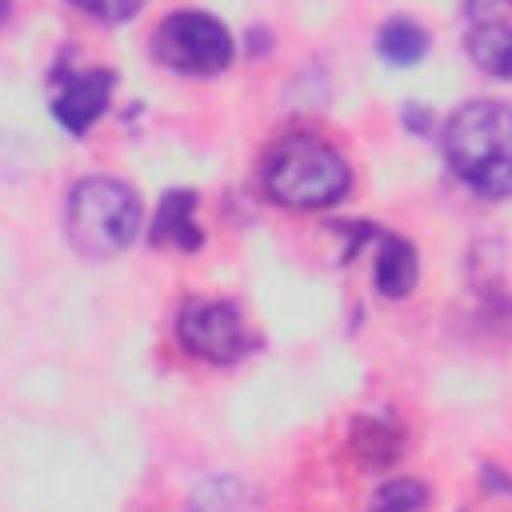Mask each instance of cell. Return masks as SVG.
<instances>
[{"label":"cell","instance_id":"cell-8","mask_svg":"<svg viewBox=\"0 0 512 512\" xmlns=\"http://www.w3.org/2000/svg\"><path fill=\"white\" fill-rule=\"evenodd\" d=\"M376 288L380 296L388 300H400L416 288V276H420V260H416V248L404 240V236H380V252H376Z\"/></svg>","mask_w":512,"mask_h":512},{"label":"cell","instance_id":"cell-9","mask_svg":"<svg viewBox=\"0 0 512 512\" xmlns=\"http://www.w3.org/2000/svg\"><path fill=\"white\" fill-rule=\"evenodd\" d=\"M352 448L364 464L384 468L404 452V432L388 416H360L356 428H352Z\"/></svg>","mask_w":512,"mask_h":512},{"label":"cell","instance_id":"cell-12","mask_svg":"<svg viewBox=\"0 0 512 512\" xmlns=\"http://www.w3.org/2000/svg\"><path fill=\"white\" fill-rule=\"evenodd\" d=\"M252 496L236 476H212L188 500V512H248Z\"/></svg>","mask_w":512,"mask_h":512},{"label":"cell","instance_id":"cell-14","mask_svg":"<svg viewBox=\"0 0 512 512\" xmlns=\"http://www.w3.org/2000/svg\"><path fill=\"white\" fill-rule=\"evenodd\" d=\"M76 8H84L88 16H96V20H104V24H120V20H132L140 8H144V0H72Z\"/></svg>","mask_w":512,"mask_h":512},{"label":"cell","instance_id":"cell-7","mask_svg":"<svg viewBox=\"0 0 512 512\" xmlns=\"http://www.w3.org/2000/svg\"><path fill=\"white\" fill-rule=\"evenodd\" d=\"M196 192L192 188H172L152 220V244H168L180 252H196L204 244V232L196 228Z\"/></svg>","mask_w":512,"mask_h":512},{"label":"cell","instance_id":"cell-11","mask_svg":"<svg viewBox=\"0 0 512 512\" xmlns=\"http://www.w3.org/2000/svg\"><path fill=\"white\" fill-rule=\"evenodd\" d=\"M376 52H380L388 64H396V68H408V64H416V60L428 52V32H424L416 20H408V16H396V20H388V24L380 28Z\"/></svg>","mask_w":512,"mask_h":512},{"label":"cell","instance_id":"cell-16","mask_svg":"<svg viewBox=\"0 0 512 512\" xmlns=\"http://www.w3.org/2000/svg\"><path fill=\"white\" fill-rule=\"evenodd\" d=\"M12 16V0H0V24Z\"/></svg>","mask_w":512,"mask_h":512},{"label":"cell","instance_id":"cell-6","mask_svg":"<svg viewBox=\"0 0 512 512\" xmlns=\"http://www.w3.org/2000/svg\"><path fill=\"white\" fill-rule=\"evenodd\" d=\"M112 84L116 76L104 72V68H84V72H68L60 76V88L52 96V116L72 132V136H84L108 108V96H112Z\"/></svg>","mask_w":512,"mask_h":512},{"label":"cell","instance_id":"cell-5","mask_svg":"<svg viewBox=\"0 0 512 512\" xmlns=\"http://www.w3.org/2000/svg\"><path fill=\"white\" fill-rule=\"evenodd\" d=\"M180 344L200 360H236L244 352V320L224 300H192L176 316Z\"/></svg>","mask_w":512,"mask_h":512},{"label":"cell","instance_id":"cell-10","mask_svg":"<svg viewBox=\"0 0 512 512\" xmlns=\"http://www.w3.org/2000/svg\"><path fill=\"white\" fill-rule=\"evenodd\" d=\"M468 56L488 72L508 80L512 76V24L496 20V24H472L468 32Z\"/></svg>","mask_w":512,"mask_h":512},{"label":"cell","instance_id":"cell-3","mask_svg":"<svg viewBox=\"0 0 512 512\" xmlns=\"http://www.w3.org/2000/svg\"><path fill=\"white\" fill-rule=\"evenodd\" d=\"M348 164L316 136H288L268 152L264 184L288 208H324L348 192Z\"/></svg>","mask_w":512,"mask_h":512},{"label":"cell","instance_id":"cell-13","mask_svg":"<svg viewBox=\"0 0 512 512\" xmlns=\"http://www.w3.org/2000/svg\"><path fill=\"white\" fill-rule=\"evenodd\" d=\"M428 500V488L420 480H388L376 500H372V512H420Z\"/></svg>","mask_w":512,"mask_h":512},{"label":"cell","instance_id":"cell-15","mask_svg":"<svg viewBox=\"0 0 512 512\" xmlns=\"http://www.w3.org/2000/svg\"><path fill=\"white\" fill-rule=\"evenodd\" d=\"M464 12L472 24H496L512 12V0H464Z\"/></svg>","mask_w":512,"mask_h":512},{"label":"cell","instance_id":"cell-2","mask_svg":"<svg viewBox=\"0 0 512 512\" xmlns=\"http://www.w3.org/2000/svg\"><path fill=\"white\" fill-rule=\"evenodd\" d=\"M68 240L88 260H108L124 252L140 232V200L124 180L112 176H88L72 184L68 196Z\"/></svg>","mask_w":512,"mask_h":512},{"label":"cell","instance_id":"cell-1","mask_svg":"<svg viewBox=\"0 0 512 512\" xmlns=\"http://www.w3.org/2000/svg\"><path fill=\"white\" fill-rule=\"evenodd\" d=\"M444 156L452 172L480 196H512V108L472 100L444 124Z\"/></svg>","mask_w":512,"mask_h":512},{"label":"cell","instance_id":"cell-4","mask_svg":"<svg viewBox=\"0 0 512 512\" xmlns=\"http://www.w3.org/2000/svg\"><path fill=\"white\" fill-rule=\"evenodd\" d=\"M152 56L184 76H216L232 64V32L208 12H172L152 36Z\"/></svg>","mask_w":512,"mask_h":512}]
</instances>
